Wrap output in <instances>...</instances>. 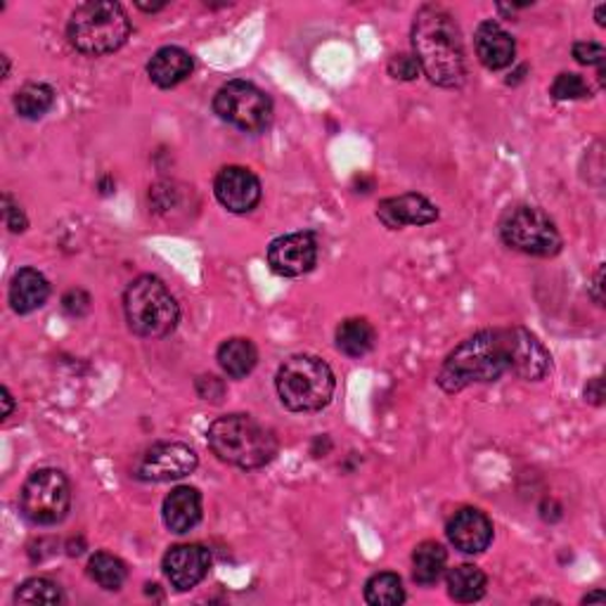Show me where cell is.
Returning <instances> with one entry per match:
<instances>
[{"instance_id": "cell-19", "label": "cell", "mask_w": 606, "mask_h": 606, "mask_svg": "<svg viewBox=\"0 0 606 606\" xmlns=\"http://www.w3.org/2000/svg\"><path fill=\"white\" fill-rule=\"evenodd\" d=\"M192 69H195V62H192L187 50L167 46L152 54V60L147 62V76L159 88H175L192 74Z\"/></svg>"}, {"instance_id": "cell-28", "label": "cell", "mask_w": 606, "mask_h": 606, "mask_svg": "<svg viewBox=\"0 0 606 606\" xmlns=\"http://www.w3.org/2000/svg\"><path fill=\"white\" fill-rule=\"evenodd\" d=\"M17 604H62L64 595L58 583L50 578H29L15 592Z\"/></svg>"}, {"instance_id": "cell-26", "label": "cell", "mask_w": 606, "mask_h": 606, "mask_svg": "<svg viewBox=\"0 0 606 606\" xmlns=\"http://www.w3.org/2000/svg\"><path fill=\"white\" fill-rule=\"evenodd\" d=\"M88 575H90V581L98 583L102 590L117 592V590H121L123 583H126L129 569L119 557L109 555V553H98V555H93L88 561Z\"/></svg>"}, {"instance_id": "cell-13", "label": "cell", "mask_w": 606, "mask_h": 606, "mask_svg": "<svg viewBox=\"0 0 606 606\" xmlns=\"http://www.w3.org/2000/svg\"><path fill=\"white\" fill-rule=\"evenodd\" d=\"M214 195L230 214H250L258 206L264 190H260V181L254 171L244 167H226L216 175Z\"/></svg>"}, {"instance_id": "cell-16", "label": "cell", "mask_w": 606, "mask_h": 606, "mask_svg": "<svg viewBox=\"0 0 606 606\" xmlns=\"http://www.w3.org/2000/svg\"><path fill=\"white\" fill-rule=\"evenodd\" d=\"M377 218L389 230H401L405 226H429L438 220L436 204H432L417 192L381 199L377 206Z\"/></svg>"}, {"instance_id": "cell-33", "label": "cell", "mask_w": 606, "mask_h": 606, "mask_svg": "<svg viewBox=\"0 0 606 606\" xmlns=\"http://www.w3.org/2000/svg\"><path fill=\"white\" fill-rule=\"evenodd\" d=\"M5 209H3V216H5V226L10 228V232H24L26 226H29V220H26L24 211H22V206L12 202L10 195H5Z\"/></svg>"}, {"instance_id": "cell-4", "label": "cell", "mask_w": 606, "mask_h": 606, "mask_svg": "<svg viewBox=\"0 0 606 606\" xmlns=\"http://www.w3.org/2000/svg\"><path fill=\"white\" fill-rule=\"evenodd\" d=\"M275 387L287 410L318 412L332 403L337 379L323 357L299 353L280 365Z\"/></svg>"}, {"instance_id": "cell-6", "label": "cell", "mask_w": 606, "mask_h": 606, "mask_svg": "<svg viewBox=\"0 0 606 606\" xmlns=\"http://www.w3.org/2000/svg\"><path fill=\"white\" fill-rule=\"evenodd\" d=\"M123 313L131 332L145 339L169 337L181 323L178 301L155 275H141L123 294Z\"/></svg>"}, {"instance_id": "cell-29", "label": "cell", "mask_w": 606, "mask_h": 606, "mask_svg": "<svg viewBox=\"0 0 606 606\" xmlns=\"http://www.w3.org/2000/svg\"><path fill=\"white\" fill-rule=\"evenodd\" d=\"M549 93H553L555 100H581V98H590L592 90L585 84L583 76H578V74H559L555 78L553 88H549Z\"/></svg>"}, {"instance_id": "cell-5", "label": "cell", "mask_w": 606, "mask_h": 606, "mask_svg": "<svg viewBox=\"0 0 606 606\" xmlns=\"http://www.w3.org/2000/svg\"><path fill=\"white\" fill-rule=\"evenodd\" d=\"M131 36V20L119 3H84L78 5L66 24V38L72 48L88 54V58H102V54L117 52Z\"/></svg>"}, {"instance_id": "cell-20", "label": "cell", "mask_w": 606, "mask_h": 606, "mask_svg": "<svg viewBox=\"0 0 606 606\" xmlns=\"http://www.w3.org/2000/svg\"><path fill=\"white\" fill-rule=\"evenodd\" d=\"M50 296V284L44 272L36 268H22L10 282V306L20 315L38 311Z\"/></svg>"}, {"instance_id": "cell-38", "label": "cell", "mask_w": 606, "mask_h": 606, "mask_svg": "<svg viewBox=\"0 0 606 606\" xmlns=\"http://www.w3.org/2000/svg\"><path fill=\"white\" fill-rule=\"evenodd\" d=\"M604 599H606L604 592H602V590H595V592H590V595L583 597V604H592V602H599V604H602Z\"/></svg>"}, {"instance_id": "cell-12", "label": "cell", "mask_w": 606, "mask_h": 606, "mask_svg": "<svg viewBox=\"0 0 606 606\" xmlns=\"http://www.w3.org/2000/svg\"><path fill=\"white\" fill-rule=\"evenodd\" d=\"M509 337V372L526 381H541L553 369V355L523 327H507Z\"/></svg>"}, {"instance_id": "cell-35", "label": "cell", "mask_w": 606, "mask_h": 606, "mask_svg": "<svg viewBox=\"0 0 606 606\" xmlns=\"http://www.w3.org/2000/svg\"><path fill=\"white\" fill-rule=\"evenodd\" d=\"M585 401H590L592 405H602L604 403V381L602 377L592 379L585 387Z\"/></svg>"}, {"instance_id": "cell-30", "label": "cell", "mask_w": 606, "mask_h": 606, "mask_svg": "<svg viewBox=\"0 0 606 606\" xmlns=\"http://www.w3.org/2000/svg\"><path fill=\"white\" fill-rule=\"evenodd\" d=\"M573 58L575 62L597 66L599 78L604 81V62H606V50L599 44H592V40H581V44L573 46Z\"/></svg>"}, {"instance_id": "cell-39", "label": "cell", "mask_w": 606, "mask_h": 606, "mask_svg": "<svg viewBox=\"0 0 606 606\" xmlns=\"http://www.w3.org/2000/svg\"><path fill=\"white\" fill-rule=\"evenodd\" d=\"M604 10H606V5H599V8H597V24H599V26H604Z\"/></svg>"}, {"instance_id": "cell-15", "label": "cell", "mask_w": 606, "mask_h": 606, "mask_svg": "<svg viewBox=\"0 0 606 606\" xmlns=\"http://www.w3.org/2000/svg\"><path fill=\"white\" fill-rule=\"evenodd\" d=\"M446 535L462 555H481L493 543V523L481 509L464 507L450 517Z\"/></svg>"}, {"instance_id": "cell-25", "label": "cell", "mask_w": 606, "mask_h": 606, "mask_svg": "<svg viewBox=\"0 0 606 606\" xmlns=\"http://www.w3.org/2000/svg\"><path fill=\"white\" fill-rule=\"evenodd\" d=\"M365 602L372 606H398L405 602L403 581L398 573L381 571L365 583Z\"/></svg>"}, {"instance_id": "cell-22", "label": "cell", "mask_w": 606, "mask_h": 606, "mask_svg": "<svg viewBox=\"0 0 606 606\" xmlns=\"http://www.w3.org/2000/svg\"><path fill=\"white\" fill-rule=\"evenodd\" d=\"M488 578L474 563H462L448 571V595L460 604L478 602L486 595Z\"/></svg>"}, {"instance_id": "cell-37", "label": "cell", "mask_w": 606, "mask_h": 606, "mask_svg": "<svg viewBox=\"0 0 606 606\" xmlns=\"http://www.w3.org/2000/svg\"><path fill=\"white\" fill-rule=\"evenodd\" d=\"M3 405H5V410H3V420H8L10 415H12V408H15V401H12V393L8 391V387H3Z\"/></svg>"}, {"instance_id": "cell-31", "label": "cell", "mask_w": 606, "mask_h": 606, "mask_svg": "<svg viewBox=\"0 0 606 606\" xmlns=\"http://www.w3.org/2000/svg\"><path fill=\"white\" fill-rule=\"evenodd\" d=\"M389 74L398 81H415L420 76V62L415 60V54H408V52H398L389 60Z\"/></svg>"}, {"instance_id": "cell-11", "label": "cell", "mask_w": 606, "mask_h": 606, "mask_svg": "<svg viewBox=\"0 0 606 606\" xmlns=\"http://www.w3.org/2000/svg\"><path fill=\"white\" fill-rule=\"evenodd\" d=\"M318 264V242L313 232H292L272 240L268 246V266L282 278H301Z\"/></svg>"}, {"instance_id": "cell-27", "label": "cell", "mask_w": 606, "mask_h": 606, "mask_svg": "<svg viewBox=\"0 0 606 606\" xmlns=\"http://www.w3.org/2000/svg\"><path fill=\"white\" fill-rule=\"evenodd\" d=\"M54 105V90L48 84H26L15 95V109L22 119L36 121L46 117Z\"/></svg>"}, {"instance_id": "cell-1", "label": "cell", "mask_w": 606, "mask_h": 606, "mask_svg": "<svg viewBox=\"0 0 606 606\" xmlns=\"http://www.w3.org/2000/svg\"><path fill=\"white\" fill-rule=\"evenodd\" d=\"M412 54L438 88H460L466 78L464 48L452 15L440 5H422L412 22Z\"/></svg>"}, {"instance_id": "cell-18", "label": "cell", "mask_w": 606, "mask_h": 606, "mask_svg": "<svg viewBox=\"0 0 606 606\" xmlns=\"http://www.w3.org/2000/svg\"><path fill=\"white\" fill-rule=\"evenodd\" d=\"M161 514L171 533H190L202 521V493L192 486L173 488L163 500Z\"/></svg>"}, {"instance_id": "cell-23", "label": "cell", "mask_w": 606, "mask_h": 606, "mask_svg": "<svg viewBox=\"0 0 606 606\" xmlns=\"http://www.w3.org/2000/svg\"><path fill=\"white\" fill-rule=\"evenodd\" d=\"M448 563L446 547L436 541H424L412 553V578L420 585H434L444 575Z\"/></svg>"}, {"instance_id": "cell-8", "label": "cell", "mask_w": 606, "mask_h": 606, "mask_svg": "<svg viewBox=\"0 0 606 606\" xmlns=\"http://www.w3.org/2000/svg\"><path fill=\"white\" fill-rule=\"evenodd\" d=\"M72 507V486L60 470H38L20 490V512L34 526H54Z\"/></svg>"}, {"instance_id": "cell-36", "label": "cell", "mask_w": 606, "mask_h": 606, "mask_svg": "<svg viewBox=\"0 0 606 606\" xmlns=\"http://www.w3.org/2000/svg\"><path fill=\"white\" fill-rule=\"evenodd\" d=\"M602 289H604V266L597 268L595 280H592V287H590V296L595 299L597 306H604V294H602Z\"/></svg>"}, {"instance_id": "cell-7", "label": "cell", "mask_w": 606, "mask_h": 606, "mask_svg": "<svg viewBox=\"0 0 606 606\" xmlns=\"http://www.w3.org/2000/svg\"><path fill=\"white\" fill-rule=\"evenodd\" d=\"M500 238L509 250L529 256H557L561 252V235L543 209L535 206H514L500 220Z\"/></svg>"}, {"instance_id": "cell-9", "label": "cell", "mask_w": 606, "mask_h": 606, "mask_svg": "<svg viewBox=\"0 0 606 606\" xmlns=\"http://www.w3.org/2000/svg\"><path fill=\"white\" fill-rule=\"evenodd\" d=\"M214 112L244 133H260L272 121V100L250 81H228L214 98Z\"/></svg>"}, {"instance_id": "cell-10", "label": "cell", "mask_w": 606, "mask_h": 606, "mask_svg": "<svg viewBox=\"0 0 606 606\" xmlns=\"http://www.w3.org/2000/svg\"><path fill=\"white\" fill-rule=\"evenodd\" d=\"M197 452L185 444H157L152 446L141 462L135 464L133 476L145 484H167V481L185 478L197 470Z\"/></svg>"}, {"instance_id": "cell-21", "label": "cell", "mask_w": 606, "mask_h": 606, "mask_svg": "<svg viewBox=\"0 0 606 606\" xmlns=\"http://www.w3.org/2000/svg\"><path fill=\"white\" fill-rule=\"evenodd\" d=\"M216 357L220 369H223L230 379H244L254 372L258 363V351L252 339L232 337L220 343Z\"/></svg>"}, {"instance_id": "cell-24", "label": "cell", "mask_w": 606, "mask_h": 606, "mask_svg": "<svg viewBox=\"0 0 606 606\" xmlns=\"http://www.w3.org/2000/svg\"><path fill=\"white\" fill-rule=\"evenodd\" d=\"M375 327L365 318H349L337 327V349L349 357H363L375 349Z\"/></svg>"}, {"instance_id": "cell-14", "label": "cell", "mask_w": 606, "mask_h": 606, "mask_svg": "<svg viewBox=\"0 0 606 606\" xmlns=\"http://www.w3.org/2000/svg\"><path fill=\"white\" fill-rule=\"evenodd\" d=\"M163 573H167L169 583L178 592H187L197 587L206 573L211 569V553L199 543H187V545H173L169 553L163 555Z\"/></svg>"}, {"instance_id": "cell-17", "label": "cell", "mask_w": 606, "mask_h": 606, "mask_svg": "<svg viewBox=\"0 0 606 606\" xmlns=\"http://www.w3.org/2000/svg\"><path fill=\"white\" fill-rule=\"evenodd\" d=\"M474 46H476L478 62L486 69H490V72H498V69H505L514 62V54H517L514 38L509 36L498 22L478 24Z\"/></svg>"}, {"instance_id": "cell-2", "label": "cell", "mask_w": 606, "mask_h": 606, "mask_svg": "<svg viewBox=\"0 0 606 606\" xmlns=\"http://www.w3.org/2000/svg\"><path fill=\"white\" fill-rule=\"evenodd\" d=\"M505 372H509L507 329H481L448 353L436 381L446 393H458L472 384L498 381Z\"/></svg>"}, {"instance_id": "cell-34", "label": "cell", "mask_w": 606, "mask_h": 606, "mask_svg": "<svg viewBox=\"0 0 606 606\" xmlns=\"http://www.w3.org/2000/svg\"><path fill=\"white\" fill-rule=\"evenodd\" d=\"M197 393L199 398H204V401H211V403H218L220 398H223L226 393V387H223V381H220L218 377H199L197 379Z\"/></svg>"}, {"instance_id": "cell-3", "label": "cell", "mask_w": 606, "mask_h": 606, "mask_svg": "<svg viewBox=\"0 0 606 606\" xmlns=\"http://www.w3.org/2000/svg\"><path fill=\"white\" fill-rule=\"evenodd\" d=\"M209 448L220 462L240 470H260L278 455V438L252 415L218 417L206 432Z\"/></svg>"}, {"instance_id": "cell-32", "label": "cell", "mask_w": 606, "mask_h": 606, "mask_svg": "<svg viewBox=\"0 0 606 606\" xmlns=\"http://www.w3.org/2000/svg\"><path fill=\"white\" fill-rule=\"evenodd\" d=\"M62 308L64 313L72 315V318H84V315L90 311V296L84 292V289H72V292L64 294Z\"/></svg>"}]
</instances>
